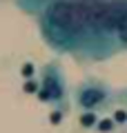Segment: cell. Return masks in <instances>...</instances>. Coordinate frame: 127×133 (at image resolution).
Returning <instances> with one entry per match:
<instances>
[{"label":"cell","instance_id":"obj_1","mask_svg":"<svg viewBox=\"0 0 127 133\" xmlns=\"http://www.w3.org/2000/svg\"><path fill=\"white\" fill-rule=\"evenodd\" d=\"M40 29L51 47L60 51H83L87 42V2L49 0L40 11Z\"/></svg>","mask_w":127,"mask_h":133},{"label":"cell","instance_id":"obj_6","mask_svg":"<svg viewBox=\"0 0 127 133\" xmlns=\"http://www.w3.org/2000/svg\"><path fill=\"white\" fill-rule=\"evenodd\" d=\"M118 98H120V100H123V102H125V104H127V89H123V91H120V93H118Z\"/></svg>","mask_w":127,"mask_h":133},{"label":"cell","instance_id":"obj_2","mask_svg":"<svg viewBox=\"0 0 127 133\" xmlns=\"http://www.w3.org/2000/svg\"><path fill=\"white\" fill-rule=\"evenodd\" d=\"M74 102L80 111H100L112 102V91L107 84L96 80H87L76 89Z\"/></svg>","mask_w":127,"mask_h":133},{"label":"cell","instance_id":"obj_5","mask_svg":"<svg viewBox=\"0 0 127 133\" xmlns=\"http://www.w3.org/2000/svg\"><path fill=\"white\" fill-rule=\"evenodd\" d=\"M83 127H91L96 124V111H83Z\"/></svg>","mask_w":127,"mask_h":133},{"label":"cell","instance_id":"obj_3","mask_svg":"<svg viewBox=\"0 0 127 133\" xmlns=\"http://www.w3.org/2000/svg\"><path fill=\"white\" fill-rule=\"evenodd\" d=\"M67 93V87H65V76L62 71L58 69L56 64H47L42 69V78H40V100L45 102H62Z\"/></svg>","mask_w":127,"mask_h":133},{"label":"cell","instance_id":"obj_4","mask_svg":"<svg viewBox=\"0 0 127 133\" xmlns=\"http://www.w3.org/2000/svg\"><path fill=\"white\" fill-rule=\"evenodd\" d=\"M116 44L120 49H127V7L118 20V31H116Z\"/></svg>","mask_w":127,"mask_h":133}]
</instances>
